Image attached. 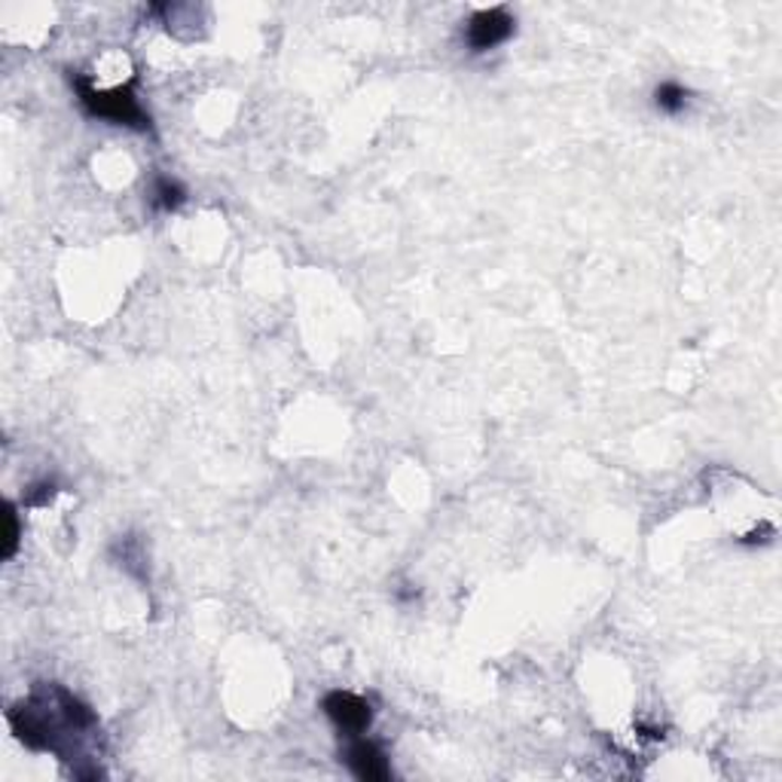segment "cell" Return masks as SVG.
I'll use <instances>...</instances> for the list:
<instances>
[{
	"label": "cell",
	"instance_id": "5",
	"mask_svg": "<svg viewBox=\"0 0 782 782\" xmlns=\"http://www.w3.org/2000/svg\"><path fill=\"white\" fill-rule=\"evenodd\" d=\"M654 104H657V110H664V114H681V110L688 107V89L681 86V83L666 80V83L654 89Z\"/></svg>",
	"mask_w": 782,
	"mask_h": 782
},
{
	"label": "cell",
	"instance_id": "2",
	"mask_svg": "<svg viewBox=\"0 0 782 782\" xmlns=\"http://www.w3.org/2000/svg\"><path fill=\"white\" fill-rule=\"evenodd\" d=\"M514 15L507 13L504 7H492V10H480L468 19V28H465V40L471 46L474 52H487L502 46L511 34H514Z\"/></svg>",
	"mask_w": 782,
	"mask_h": 782
},
{
	"label": "cell",
	"instance_id": "1",
	"mask_svg": "<svg viewBox=\"0 0 782 782\" xmlns=\"http://www.w3.org/2000/svg\"><path fill=\"white\" fill-rule=\"evenodd\" d=\"M74 89L80 95V104L92 117L110 119L117 126H132V129H150V117L141 110L132 86L95 89L86 77H74Z\"/></svg>",
	"mask_w": 782,
	"mask_h": 782
},
{
	"label": "cell",
	"instance_id": "7",
	"mask_svg": "<svg viewBox=\"0 0 782 782\" xmlns=\"http://www.w3.org/2000/svg\"><path fill=\"white\" fill-rule=\"evenodd\" d=\"M15 547H19V520H15L13 504H10V507H7V538H3V557H7V560L13 557Z\"/></svg>",
	"mask_w": 782,
	"mask_h": 782
},
{
	"label": "cell",
	"instance_id": "4",
	"mask_svg": "<svg viewBox=\"0 0 782 782\" xmlns=\"http://www.w3.org/2000/svg\"><path fill=\"white\" fill-rule=\"evenodd\" d=\"M346 765H349V770H352L358 780L364 782H385L392 777V768H388V761H385V752L376 743H370V739L352 737L349 752H346Z\"/></svg>",
	"mask_w": 782,
	"mask_h": 782
},
{
	"label": "cell",
	"instance_id": "6",
	"mask_svg": "<svg viewBox=\"0 0 782 782\" xmlns=\"http://www.w3.org/2000/svg\"><path fill=\"white\" fill-rule=\"evenodd\" d=\"M184 199H187V190H184L177 180H172V177H160V180H156L153 202L163 208V211H177V208L184 206Z\"/></svg>",
	"mask_w": 782,
	"mask_h": 782
},
{
	"label": "cell",
	"instance_id": "3",
	"mask_svg": "<svg viewBox=\"0 0 782 782\" xmlns=\"http://www.w3.org/2000/svg\"><path fill=\"white\" fill-rule=\"evenodd\" d=\"M322 709H325L327 719L337 724L346 737L364 734L370 722H373V707H370L364 697L349 695V691H330V695L325 697Z\"/></svg>",
	"mask_w": 782,
	"mask_h": 782
}]
</instances>
